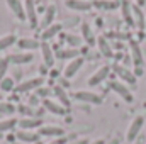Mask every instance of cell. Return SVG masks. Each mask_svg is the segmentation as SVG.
I'll use <instances>...</instances> for the list:
<instances>
[{"label":"cell","instance_id":"6da1fadb","mask_svg":"<svg viewBox=\"0 0 146 144\" xmlns=\"http://www.w3.org/2000/svg\"><path fill=\"white\" fill-rule=\"evenodd\" d=\"M143 126H145V117H143V115H138V117L133 119V122L129 124L127 132H126V139H127V143H133V141H136V139L139 137Z\"/></svg>","mask_w":146,"mask_h":144},{"label":"cell","instance_id":"7a4b0ae2","mask_svg":"<svg viewBox=\"0 0 146 144\" xmlns=\"http://www.w3.org/2000/svg\"><path fill=\"white\" fill-rule=\"evenodd\" d=\"M72 97L78 102H85V104H94V105H100L102 104V97L99 93H94V92H88V90H78L72 93Z\"/></svg>","mask_w":146,"mask_h":144},{"label":"cell","instance_id":"3957f363","mask_svg":"<svg viewBox=\"0 0 146 144\" xmlns=\"http://www.w3.org/2000/svg\"><path fill=\"white\" fill-rule=\"evenodd\" d=\"M42 76H34V78H29V80H24V81H21L19 85H15V92H19V93H24V92H31V90H34L36 92L37 88H41L42 87Z\"/></svg>","mask_w":146,"mask_h":144},{"label":"cell","instance_id":"277c9868","mask_svg":"<svg viewBox=\"0 0 146 144\" xmlns=\"http://www.w3.org/2000/svg\"><path fill=\"white\" fill-rule=\"evenodd\" d=\"M24 10H26V20L29 22L31 29H37V14L34 0H26L24 2Z\"/></svg>","mask_w":146,"mask_h":144},{"label":"cell","instance_id":"5b68a950","mask_svg":"<svg viewBox=\"0 0 146 144\" xmlns=\"http://www.w3.org/2000/svg\"><path fill=\"white\" fill-rule=\"evenodd\" d=\"M110 68H112V66H109V65L100 66V68L94 73V75H90V76H88V81H87V83H88L90 87H97V85H100V83L107 78V75L110 73Z\"/></svg>","mask_w":146,"mask_h":144},{"label":"cell","instance_id":"8992f818","mask_svg":"<svg viewBox=\"0 0 146 144\" xmlns=\"http://www.w3.org/2000/svg\"><path fill=\"white\" fill-rule=\"evenodd\" d=\"M110 88L122 98V100H126L127 104H131L133 100H134V97H133V93L129 92V88L124 85V83H121V81H110Z\"/></svg>","mask_w":146,"mask_h":144},{"label":"cell","instance_id":"52a82bcc","mask_svg":"<svg viewBox=\"0 0 146 144\" xmlns=\"http://www.w3.org/2000/svg\"><path fill=\"white\" fill-rule=\"evenodd\" d=\"M9 10L15 15V19L19 20H26V10H24V3L22 0H5Z\"/></svg>","mask_w":146,"mask_h":144},{"label":"cell","instance_id":"ba28073f","mask_svg":"<svg viewBox=\"0 0 146 144\" xmlns=\"http://www.w3.org/2000/svg\"><path fill=\"white\" fill-rule=\"evenodd\" d=\"M17 126L21 127V131H34V129H41L42 127V120L37 117H22Z\"/></svg>","mask_w":146,"mask_h":144},{"label":"cell","instance_id":"9c48e42d","mask_svg":"<svg viewBox=\"0 0 146 144\" xmlns=\"http://www.w3.org/2000/svg\"><path fill=\"white\" fill-rule=\"evenodd\" d=\"M42 107L46 108L49 114H53V115H66V114H68V110H70V108L63 107L61 104L53 102V100H49V98L42 100Z\"/></svg>","mask_w":146,"mask_h":144},{"label":"cell","instance_id":"30bf717a","mask_svg":"<svg viewBox=\"0 0 146 144\" xmlns=\"http://www.w3.org/2000/svg\"><path fill=\"white\" fill-rule=\"evenodd\" d=\"M39 136H46V137H63L65 136V131L63 127H58V126H42L39 129Z\"/></svg>","mask_w":146,"mask_h":144},{"label":"cell","instance_id":"8fae6325","mask_svg":"<svg viewBox=\"0 0 146 144\" xmlns=\"http://www.w3.org/2000/svg\"><path fill=\"white\" fill-rule=\"evenodd\" d=\"M83 66V58H75V59H72L68 65H66V68L63 70V75H65V78L68 80V78H73L76 73H78V70Z\"/></svg>","mask_w":146,"mask_h":144},{"label":"cell","instance_id":"7c38bea8","mask_svg":"<svg viewBox=\"0 0 146 144\" xmlns=\"http://www.w3.org/2000/svg\"><path fill=\"white\" fill-rule=\"evenodd\" d=\"M112 68H114V71L117 73V76H119L122 81H127V83H131V85H134V83H136V76H134V73L131 71V70H127L126 66L114 65Z\"/></svg>","mask_w":146,"mask_h":144},{"label":"cell","instance_id":"4fadbf2b","mask_svg":"<svg viewBox=\"0 0 146 144\" xmlns=\"http://www.w3.org/2000/svg\"><path fill=\"white\" fill-rule=\"evenodd\" d=\"M34 59V54L33 53H17V54H10L9 58H7V61L9 63H12V65H27V63H31Z\"/></svg>","mask_w":146,"mask_h":144},{"label":"cell","instance_id":"5bb4252c","mask_svg":"<svg viewBox=\"0 0 146 144\" xmlns=\"http://www.w3.org/2000/svg\"><path fill=\"white\" fill-rule=\"evenodd\" d=\"M66 9L70 10H76V12H87L92 9V3L87 0H65Z\"/></svg>","mask_w":146,"mask_h":144},{"label":"cell","instance_id":"9a60e30c","mask_svg":"<svg viewBox=\"0 0 146 144\" xmlns=\"http://www.w3.org/2000/svg\"><path fill=\"white\" fill-rule=\"evenodd\" d=\"M61 29H63L61 24H51L49 27L42 29V32H41V41H42V42H48L49 39H53V37L58 36V34L61 32Z\"/></svg>","mask_w":146,"mask_h":144},{"label":"cell","instance_id":"2e32d148","mask_svg":"<svg viewBox=\"0 0 146 144\" xmlns=\"http://www.w3.org/2000/svg\"><path fill=\"white\" fill-rule=\"evenodd\" d=\"M17 46L21 49H26V51L33 53L37 48H41V42L37 39H33V37H22V39H17Z\"/></svg>","mask_w":146,"mask_h":144},{"label":"cell","instance_id":"e0dca14e","mask_svg":"<svg viewBox=\"0 0 146 144\" xmlns=\"http://www.w3.org/2000/svg\"><path fill=\"white\" fill-rule=\"evenodd\" d=\"M41 53H42V61L46 66H53L54 65V53H53V48L48 44V42H41Z\"/></svg>","mask_w":146,"mask_h":144},{"label":"cell","instance_id":"ac0fdd59","mask_svg":"<svg viewBox=\"0 0 146 144\" xmlns=\"http://www.w3.org/2000/svg\"><path fill=\"white\" fill-rule=\"evenodd\" d=\"M129 48H131V56H133V63L139 68L143 66V53H141V48L136 41H129Z\"/></svg>","mask_w":146,"mask_h":144},{"label":"cell","instance_id":"d6986e66","mask_svg":"<svg viewBox=\"0 0 146 144\" xmlns=\"http://www.w3.org/2000/svg\"><path fill=\"white\" fill-rule=\"evenodd\" d=\"M15 139L22 141V143L34 144V143H37V141H39V132H34V131H17Z\"/></svg>","mask_w":146,"mask_h":144},{"label":"cell","instance_id":"ffe728a7","mask_svg":"<svg viewBox=\"0 0 146 144\" xmlns=\"http://www.w3.org/2000/svg\"><path fill=\"white\" fill-rule=\"evenodd\" d=\"M54 17H56V5H48L46 10H44V17H42V20H41V27H42V29L49 27V26L53 24Z\"/></svg>","mask_w":146,"mask_h":144},{"label":"cell","instance_id":"44dd1931","mask_svg":"<svg viewBox=\"0 0 146 144\" xmlns=\"http://www.w3.org/2000/svg\"><path fill=\"white\" fill-rule=\"evenodd\" d=\"M53 93L56 95V98L60 100V104H61L63 107L70 108V97H68V93H66V90H65L63 87H60V85L53 87Z\"/></svg>","mask_w":146,"mask_h":144},{"label":"cell","instance_id":"7402d4cb","mask_svg":"<svg viewBox=\"0 0 146 144\" xmlns=\"http://www.w3.org/2000/svg\"><path fill=\"white\" fill-rule=\"evenodd\" d=\"M121 9H122V19H124L129 26H134V19H133V5H131L127 0H122V2H121Z\"/></svg>","mask_w":146,"mask_h":144},{"label":"cell","instance_id":"603a6c76","mask_svg":"<svg viewBox=\"0 0 146 144\" xmlns=\"http://www.w3.org/2000/svg\"><path fill=\"white\" fill-rule=\"evenodd\" d=\"M97 46H99L102 56H106V58H112V56H114V51H112L109 41H107L106 37H97Z\"/></svg>","mask_w":146,"mask_h":144},{"label":"cell","instance_id":"cb8c5ba5","mask_svg":"<svg viewBox=\"0 0 146 144\" xmlns=\"http://www.w3.org/2000/svg\"><path fill=\"white\" fill-rule=\"evenodd\" d=\"M133 19H134V26L138 29H143L145 27V14H143L141 7L133 5Z\"/></svg>","mask_w":146,"mask_h":144},{"label":"cell","instance_id":"d4e9b609","mask_svg":"<svg viewBox=\"0 0 146 144\" xmlns=\"http://www.w3.org/2000/svg\"><path fill=\"white\" fill-rule=\"evenodd\" d=\"M80 31H82V39H83V41H87L90 46L95 42V37H94V34H92V29H90V26H88L87 22H82Z\"/></svg>","mask_w":146,"mask_h":144},{"label":"cell","instance_id":"484cf974","mask_svg":"<svg viewBox=\"0 0 146 144\" xmlns=\"http://www.w3.org/2000/svg\"><path fill=\"white\" fill-rule=\"evenodd\" d=\"M17 119H14V117H7V119H2L0 120V132H9V131H12L15 126H17Z\"/></svg>","mask_w":146,"mask_h":144},{"label":"cell","instance_id":"4316f807","mask_svg":"<svg viewBox=\"0 0 146 144\" xmlns=\"http://www.w3.org/2000/svg\"><path fill=\"white\" fill-rule=\"evenodd\" d=\"M56 54H58L60 59H75V58H78L80 51H78V49H73V48H68V49H61V51H58Z\"/></svg>","mask_w":146,"mask_h":144},{"label":"cell","instance_id":"83f0119b","mask_svg":"<svg viewBox=\"0 0 146 144\" xmlns=\"http://www.w3.org/2000/svg\"><path fill=\"white\" fill-rule=\"evenodd\" d=\"M63 41L70 46V48H73V49H76V48H80L82 46V37L80 36H75V34H65L63 36Z\"/></svg>","mask_w":146,"mask_h":144},{"label":"cell","instance_id":"f1b7e54d","mask_svg":"<svg viewBox=\"0 0 146 144\" xmlns=\"http://www.w3.org/2000/svg\"><path fill=\"white\" fill-rule=\"evenodd\" d=\"M15 41H17V37L14 36V34H5V36H2L0 37V51L10 48L12 44H15Z\"/></svg>","mask_w":146,"mask_h":144},{"label":"cell","instance_id":"f546056e","mask_svg":"<svg viewBox=\"0 0 146 144\" xmlns=\"http://www.w3.org/2000/svg\"><path fill=\"white\" fill-rule=\"evenodd\" d=\"M0 90L2 92H12V90H15V80L10 78V76H5L0 81Z\"/></svg>","mask_w":146,"mask_h":144},{"label":"cell","instance_id":"4dcf8cb0","mask_svg":"<svg viewBox=\"0 0 146 144\" xmlns=\"http://www.w3.org/2000/svg\"><path fill=\"white\" fill-rule=\"evenodd\" d=\"M17 110V107L12 102H0V114L2 115H12Z\"/></svg>","mask_w":146,"mask_h":144},{"label":"cell","instance_id":"1f68e13d","mask_svg":"<svg viewBox=\"0 0 146 144\" xmlns=\"http://www.w3.org/2000/svg\"><path fill=\"white\" fill-rule=\"evenodd\" d=\"M94 5L97 7V9H109V10H112V9H115L117 5H119V2H110V0H95L94 2Z\"/></svg>","mask_w":146,"mask_h":144},{"label":"cell","instance_id":"d6a6232c","mask_svg":"<svg viewBox=\"0 0 146 144\" xmlns=\"http://www.w3.org/2000/svg\"><path fill=\"white\" fill-rule=\"evenodd\" d=\"M17 110L24 115V117H36L34 115V112H33V107H29V105H24V104H21L19 107H17Z\"/></svg>","mask_w":146,"mask_h":144},{"label":"cell","instance_id":"836d02e7","mask_svg":"<svg viewBox=\"0 0 146 144\" xmlns=\"http://www.w3.org/2000/svg\"><path fill=\"white\" fill-rule=\"evenodd\" d=\"M7 70H9V61H7V58H2L0 59V81L5 78Z\"/></svg>","mask_w":146,"mask_h":144},{"label":"cell","instance_id":"e575fe53","mask_svg":"<svg viewBox=\"0 0 146 144\" xmlns=\"http://www.w3.org/2000/svg\"><path fill=\"white\" fill-rule=\"evenodd\" d=\"M51 93H53V90H51V88H44V87H41V88H37L36 90V95L37 97H41V98H44V100H46V97L51 95Z\"/></svg>","mask_w":146,"mask_h":144},{"label":"cell","instance_id":"d590c367","mask_svg":"<svg viewBox=\"0 0 146 144\" xmlns=\"http://www.w3.org/2000/svg\"><path fill=\"white\" fill-rule=\"evenodd\" d=\"M68 143V139L63 136V137H56V139H53L51 143H48V144H66Z\"/></svg>","mask_w":146,"mask_h":144},{"label":"cell","instance_id":"8d00e7d4","mask_svg":"<svg viewBox=\"0 0 146 144\" xmlns=\"http://www.w3.org/2000/svg\"><path fill=\"white\" fill-rule=\"evenodd\" d=\"M146 3V0H136V5H138V7H141V9H143V5H145Z\"/></svg>","mask_w":146,"mask_h":144},{"label":"cell","instance_id":"74e56055","mask_svg":"<svg viewBox=\"0 0 146 144\" xmlns=\"http://www.w3.org/2000/svg\"><path fill=\"white\" fill-rule=\"evenodd\" d=\"M139 75H143V68L139 66V68H136V73H134V76H139Z\"/></svg>","mask_w":146,"mask_h":144},{"label":"cell","instance_id":"f35d334b","mask_svg":"<svg viewBox=\"0 0 146 144\" xmlns=\"http://www.w3.org/2000/svg\"><path fill=\"white\" fill-rule=\"evenodd\" d=\"M90 144H104V139H97V141H94V143Z\"/></svg>","mask_w":146,"mask_h":144},{"label":"cell","instance_id":"ab89813d","mask_svg":"<svg viewBox=\"0 0 146 144\" xmlns=\"http://www.w3.org/2000/svg\"><path fill=\"white\" fill-rule=\"evenodd\" d=\"M75 144H88V141H85V139H83V141H76Z\"/></svg>","mask_w":146,"mask_h":144},{"label":"cell","instance_id":"60d3db41","mask_svg":"<svg viewBox=\"0 0 146 144\" xmlns=\"http://www.w3.org/2000/svg\"><path fill=\"white\" fill-rule=\"evenodd\" d=\"M34 144H42V143H41V141H37V143H34Z\"/></svg>","mask_w":146,"mask_h":144}]
</instances>
